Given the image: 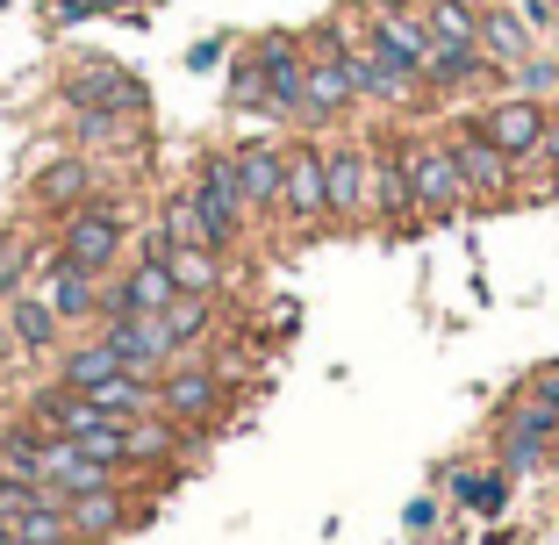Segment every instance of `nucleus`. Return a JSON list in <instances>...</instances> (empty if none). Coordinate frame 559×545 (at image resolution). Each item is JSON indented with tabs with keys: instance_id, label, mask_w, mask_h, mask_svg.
<instances>
[{
	"instance_id": "obj_10",
	"label": "nucleus",
	"mask_w": 559,
	"mask_h": 545,
	"mask_svg": "<svg viewBox=\"0 0 559 545\" xmlns=\"http://www.w3.org/2000/svg\"><path fill=\"white\" fill-rule=\"evenodd\" d=\"M366 22H373V36L388 44V58H395V66H409V80L424 86L430 66H438V44H430L424 8H409V0H373V8H366Z\"/></svg>"
},
{
	"instance_id": "obj_14",
	"label": "nucleus",
	"mask_w": 559,
	"mask_h": 545,
	"mask_svg": "<svg viewBox=\"0 0 559 545\" xmlns=\"http://www.w3.org/2000/svg\"><path fill=\"white\" fill-rule=\"evenodd\" d=\"M237 180H245V209L251 223H280V180H287V144L273 137H251V144H230Z\"/></svg>"
},
{
	"instance_id": "obj_8",
	"label": "nucleus",
	"mask_w": 559,
	"mask_h": 545,
	"mask_svg": "<svg viewBox=\"0 0 559 545\" xmlns=\"http://www.w3.org/2000/svg\"><path fill=\"white\" fill-rule=\"evenodd\" d=\"M280 223L295 237H316L330 223V187H323V144H287V180H280Z\"/></svg>"
},
{
	"instance_id": "obj_36",
	"label": "nucleus",
	"mask_w": 559,
	"mask_h": 545,
	"mask_svg": "<svg viewBox=\"0 0 559 545\" xmlns=\"http://www.w3.org/2000/svg\"><path fill=\"white\" fill-rule=\"evenodd\" d=\"M0 359H8V366L22 359V352H15V331H8V301H0Z\"/></svg>"
},
{
	"instance_id": "obj_19",
	"label": "nucleus",
	"mask_w": 559,
	"mask_h": 545,
	"mask_svg": "<svg viewBox=\"0 0 559 545\" xmlns=\"http://www.w3.org/2000/svg\"><path fill=\"white\" fill-rule=\"evenodd\" d=\"M36 295H44L50 316L72 331V323H86V316H94L100 281H94V273H72V265H58V259H44V273H36Z\"/></svg>"
},
{
	"instance_id": "obj_7",
	"label": "nucleus",
	"mask_w": 559,
	"mask_h": 545,
	"mask_svg": "<svg viewBox=\"0 0 559 545\" xmlns=\"http://www.w3.org/2000/svg\"><path fill=\"white\" fill-rule=\"evenodd\" d=\"M444 144H452V158H460L466 201H480V209H495V201H510V187H516V166L502 158V144H495V137L480 130V116H466L460 130H444Z\"/></svg>"
},
{
	"instance_id": "obj_22",
	"label": "nucleus",
	"mask_w": 559,
	"mask_h": 545,
	"mask_svg": "<svg viewBox=\"0 0 559 545\" xmlns=\"http://www.w3.org/2000/svg\"><path fill=\"white\" fill-rule=\"evenodd\" d=\"M158 245L165 251H223V237H215V223L201 215L194 194H173L158 209Z\"/></svg>"
},
{
	"instance_id": "obj_28",
	"label": "nucleus",
	"mask_w": 559,
	"mask_h": 545,
	"mask_svg": "<svg viewBox=\"0 0 559 545\" xmlns=\"http://www.w3.org/2000/svg\"><path fill=\"white\" fill-rule=\"evenodd\" d=\"M44 259H50V251L36 245L29 230H8V237H0V301L22 295V287H36V265H44Z\"/></svg>"
},
{
	"instance_id": "obj_12",
	"label": "nucleus",
	"mask_w": 559,
	"mask_h": 545,
	"mask_svg": "<svg viewBox=\"0 0 559 545\" xmlns=\"http://www.w3.org/2000/svg\"><path fill=\"white\" fill-rule=\"evenodd\" d=\"M223 410V366L209 359H173L158 374V416H173V424H201V416Z\"/></svg>"
},
{
	"instance_id": "obj_16",
	"label": "nucleus",
	"mask_w": 559,
	"mask_h": 545,
	"mask_svg": "<svg viewBox=\"0 0 559 545\" xmlns=\"http://www.w3.org/2000/svg\"><path fill=\"white\" fill-rule=\"evenodd\" d=\"M323 187H330V223L366 230V144H323Z\"/></svg>"
},
{
	"instance_id": "obj_17",
	"label": "nucleus",
	"mask_w": 559,
	"mask_h": 545,
	"mask_svg": "<svg viewBox=\"0 0 559 545\" xmlns=\"http://www.w3.org/2000/svg\"><path fill=\"white\" fill-rule=\"evenodd\" d=\"M395 215H416L409 166H402V151H388L373 137V144H366V223H395Z\"/></svg>"
},
{
	"instance_id": "obj_38",
	"label": "nucleus",
	"mask_w": 559,
	"mask_h": 545,
	"mask_svg": "<svg viewBox=\"0 0 559 545\" xmlns=\"http://www.w3.org/2000/svg\"><path fill=\"white\" fill-rule=\"evenodd\" d=\"M8 380H15V374H8V359H0V395H8Z\"/></svg>"
},
{
	"instance_id": "obj_23",
	"label": "nucleus",
	"mask_w": 559,
	"mask_h": 545,
	"mask_svg": "<svg viewBox=\"0 0 559 545\" xmlns=\"http://www.w3.org/2000/svg\"><path fill=\"white\" fill-rule=\"evenodd\" d=\"M122 517H130V510H122V496H116V481H108V488H86V496H66V524H72V538H116V531H122Z\"/></svg>"
},
{
	"instance_id": "obj_4",
	"label": "nucleus",
	"mask_w": 559,
	"mask_h": 545,
	"mask_svg": "<svg viewBox=\"0 0 559 545\" xmlns=\"http://www.w3.org/2000/svg\"><path fill=\"white\" fill-rule=\"evenodd\" d=\"M330 36H337V50H345V66H352V86H359V100H409V94H416L409 66H395V58H388V44L373 36V22H366V15L330 22Z\"/></svg>"
},
{
	"instance_id": "obj_21",
	"label": "nucleus",
	"mask_w": 559,
	"mask_h": 545,
	"mask_svg": "<svg viewBox=\"0 0 559 545\" xmlns=\"http://www.w3.org/2000/svg\"><path fill=\"white\" fill-rule=\"evenodd\" d=\"M480 58H488V66H524L531 58V22L516 15L510 0H495V8H480Z\"/></svg>"
},
{
	"instance_id": "obj_9",
	"label": "nucleus",
	"mask_w": 559,
	"mask_h": 545,
	"mask_svg": "<svg viewBox=\"0 0 559 545\" xmlns=\"http://www.w3.org/2000/svg\"><path fill=\"white\" fill-rule=\"evenodd\" d=\"M187 194L201 201V215L215 223V237H223V251L245 237L251 209H245V180H237V158L230 151H201V166H194V187Z\"/></svg>"
},
{
	"instance_id": "obj_32",
	"label": "nucleus",
	"mask_w": 559,
	"mask_h": 545,
	"mask_svg": "<svg viewBox=\"0 0 559 545\" xmlns=\"http://www.w3.org/2000/svg\"><path fill=\"white\" fill-rule=\"evenodd\" d=\"M36 502H58V496H44V488H36V481H22V474H0V524H8V531H15Z\"/></svg>"
},
{
	"instance_id": "obj_20",
	"label": "nucleus",
	"mask_w": 559,
	"mask_h": 545,
	"mask_svg": "<svg viewBox=\"0 0 559 545\" xmlns=\"http://www.w3.org/2000/svg\"><path fill=\"white\" fill-rule=\"evenodd\" d=\"M8 331H15V352H22V359H50V352H58V337H66V323L50 316V301L36 295V287H22V295H8Z\"/></svg>"
},
{
	"instance_id": "obj_13",
	"label": "nucleus",
	"mask_w": 559,
	"mask_h": 545,
	"mask_svg": "<svg viewBox=\"0 0 559 545\" xmlns=\"http://www.w3.org/2000/svg\"><path fill=\"white\" fill-rule=\"evenodd\" d=\"M559 452V410L552 402H516L510 416H502V466L510 474H531V466H545Z\"/></svg>"
},
{
	"instance_id": "obj_34",
	"label": "nucleus",
	"mask_w": 559,
	"mask_h": 545,
	"mask_svg": "<svg viewBox=\"0 0 559 545\" xmlns=\"http://www.w3.org/2000/svg\"><path fill=\"white\" fill-rule=\"evenodd\" d=\"M531 395H538V402H552V410H559V366H545V374L531 380Z\"/></svg>"
},
{
	"instance_id": "obj_27",
	"label": "nucleus",
	"mask_w": 559,
	"mask_h": 545,
	"mask_svg": "<svg viewBox=\"0 0 559 545\" xmlns=\"http://www.w3.org/2000/svg\"><path fill=\"white\" fill-rule=\"evenodd\" d=\"M44 438H50V430L36 424L29 410H22V416H8V424H0V474H22V481H36V460H44Z\"/></svg>"
},
{
	"instance_id": "obj_40",
	"label": "nucleus",
	"mask_w": 559,
	"mask_h": 545,
	"mask_svg": "<svg viewBox=\"0 0 559 545\" xmlns=\"http://www.w3.org/2000/svg\"><path fill=\"white\" fill-rule=\"evenodd\" d=\"M0 8H8V0H0Z\"/></svg>"
},
{
	"instance_id": "obj_39",
	"label": "nucleus",
	"mask_w": 559,
	"mask_h": 545,
	"mask_svg": "<svg viewBox=\"0 0 559 545\" xmlns=\"http://www.w3.org/2000/svg\"><path fill=\"white\" fill-rule=\"evenodd\" d=\"M100 545H116V538H100Z\"/></svg>"
},
{
	"instance_id": "obj_6",
	"label": "nucleus",
	"mask_w": 559,
	"mask_h": 545,
	"mask_svg": "<svg viewBox=\"0 0 559 545\" xmlns=\"http://www.w3.org/2000/svg\"><path fill=\"white\" fill-rule=\"evenodd\" d=\"M352 100H359V86H352V66H345V50H337V36H316L309 44V66H301V130H330V122L345 116Z\"/></svg>"
},
{
	"instance_id": "obj_11",
	"label": "nucleus",
	"mask_w": 559,
	"mask_h": 545,
	"mask_svg": "<svg viewBox=\"0 0 559 545\" xmlns=\"http://www.w3.org/2000/svg\"><path fill=\"white\" fill-rule=\"evenodd\" d=\"M545 122H552V108H545L538 94H510V100H495V108H480V130L502 144V158H510L516 173H524L531 158H545Z\"/></svg>"
},
{
	"instance_id": "obj_25",
	"label": "nucleus",
	"mask_w": 559,
	"mask_h": 545,
	"mask_svg": "<svg viewBox=\"0 0 559 545\" xmlns=\"http://www.w3.org/2000/svg\"><path fill=\"white\" fill-rule=\"evenodd\" d=\"M72 446H80L94 466L122 474V466H130V416H100V410H94L80 430H72Z\"/></svg>"
},
{
	"instance_id": "obj_33",
	"label": "nucleus",
	"mask_w": 559,
	"mask_h": 545,
	"mask_svg": "<svg viewBox=\"0 0 559 545\" xmlns=\"http://www.w3.org/2000/svg\"><path fill=\"white\" fill-rule=\"evenodd\" d=\"M122 137H130V130H122V116H80V144L86 151H116Z\"/></svg>"
},
{
	"instance_id": "obj_2",
	"label": "nucleus",
	"mask_w": 559,
	"mask_h": 545,
	"mask_svg": "<svg viewBox=\"0 0 559 545\" xmlns=\"http://www.w3.org/2000/svg\"><path fill=\"white\" fill-rule=\"evenodd\" d=\"M122 245H130V215H122V201H86V209H72L66 223H58V251L50 259L72 265V273H108V265L122 259Z\"/></svg>"
},
{
	"instance_id": "obj_1",
	"label": "nucleus",
	"mask_w": 559,
	"mask_h": 545,
	"mask_svg": "<svg viewBox=\"0 0 559 545\" xmlns=\"http://www.w3.org/2000/svg\"><path fill=\"white\" fill-rule=\"evenodd\" d=\"M301 66H309V44H295V36H259L251 58L230 72V108L295 122L301 116Z\"/></svg>"
},
{
	"instance_id": "obj_24",
	"label": "nucleus",
	"mask_w": 559,
	"mask_h": 545,
	"mask_svg": "<svg viewBox=\"0 0 559 545\" xmlns=\"http://www.w3.org/2000/svg\"><path fill=\"white\" fill-rule=\"evenodd\" d=\"M116 374H130V366L100 345V337H80V345L58 352V388H72V395H86V388H100V380H116Z\"/></svg>"
},
{
	"instance_id": "obj_30",
	"label": "nucleus",
	"mask_w": 559,
	"mask_h": 545,
	"mask_svg": "<svg viewBox=\"0 0 559 545\" xmlns=\"http://www.w3.org/2000/svg\"><path fill=\"white\" fill-rule=\"evenodd\" d=\"M510 466H495V474H466V481H452V488H460V502L466 510H480V517H502L510 510Z\"/></svg>"
},
{
	"instance_id": "obj_37",
	"label": "nucleus",
	"mask_w": 559,
	"mask_h": 545,
	"mask_svg": "<svg viewBox=\"0 0 559 545\" xmlns=\"http://www.w3.org/2000/svg\"><path fill=\"white\" fill-rule=\"evenodd\" d=\"M545 158H552V173H559V108H552V122H545Z\"/></svg>"
},
{
	"instance_id": "obj_18",
	"label": "nucleus",
	"mask_w": 559,
	"mask_h": 545,
	"mask_svg": "<svg viewBox=\"0 0 559 545\" xmlns=\"http://www.w3.org/2000/svg\"><path fill=\"white\" fill-rule=\"evenodd\" d=\"M29 201H36L44 215H72V209H86V201H94V158H86V151H66V158H50V166L29 180Z\"/></svg>"
},
{
	"instance_id": "obj_15",
	"label": "nucleus",
	"mask_w": 559,
	"mask_h": 545,
	"mask_svg": "<svg viewBox=\"0 0 559 545\" xmlns=\"http://www.w3.org/2000/svg\"><path fill=\"white\" fill-rule=\"evenodd\" d=\"M173 301H180V287H173V265H165L158 245H151L144 259H136L130 273L108 287V309H116V316H165Z\"/></svg>"
},
{
	"instance_id": "obj_29",
	"label": "nucleus",
	"mask_w": 559,
	"mask_h": 545,
	"mask_svg": "<svg viewBox=\"0 0 559 545\" xmlns=\"http://www.w3.org/2000/svg\"><path fill=\"white\" fill-rule=\"evenodd\" d=\"M209 331H215V301H201V295H180L173 309H165V337H173V352H194V345H209Z\"/></svg>"
},
{
	"instance_id": "obj_3",
	"label": "nucleus",
	"mask_w": 559,
	"mask_h": 545,
	"mask_svg": "<svg viewBox=\"0 0 559 545\" xmlns=\"http://www.w3.org/2000/svg\"><path fill=\"white\" fill-rule=\"evenodd\" d=\"M402 166H409L416 223H444L452 209H466L460 158H452V144H444V137H402Z\"/></svg>"
},
{
	"instance_id": "obj_26",
	"label": "nucleus",
	"mask_w": 559,
	"mask_h": 545,
	"mask_svg": "<svg viewBox=\"0 0 559 545\" xmlns=\"http://www.w3.org/2000/svg\"><path fill=\"white\" fill-rule=\"evenodd\" d=\"M165 265H173V287H180V295H201V301H215V295H223V281H230L223 251H165Z\"/></svg>"
},
{
	"instance_id": "obj_35",
	"label": "nucleus",
	"mask_w": 559,
	"mask_h": 545,
	"mask_svg": "<svg viewBox=\"0 0 559 545\" xmlns=\"http://www.w3.org/2000/svg\"><path fill=\"white\" fill-rule=\"evenodd\" d=\"M215 58H223V44H215V36H209V44H194V50H187V66H194V72H209Z\"/></svg>"
},
{
	"instance_id": "obj_5",
	"label": "nucleus",
	"mask_w": 559,
	"mask_h": 545,
	"mask_svg": "<svg viewBox=\"0 0 559 545\" xmlns=\"http://www.w3.org/2000/svg\"><path fill=\"white\" fill-rule=\"evenodd\" d=\"M58 100H66L72 116H144V80L108 66V58H72Z\"/></svg>"
},
{
	"instance_id": "obj_31",
	"label": "nucleus",
	"mask_w": 559,
	"mask_h": 545,
	"mask_svg": "<svg viewBox=\"0 0 559 545\" xmlns=\"http://www.w3.org/2000/svg\"><path fill=\"white\" fill-rule=\"evenodd\" d=\"M173 452V416H130V466H158Z\"/></svg>"
}]
</instances>
